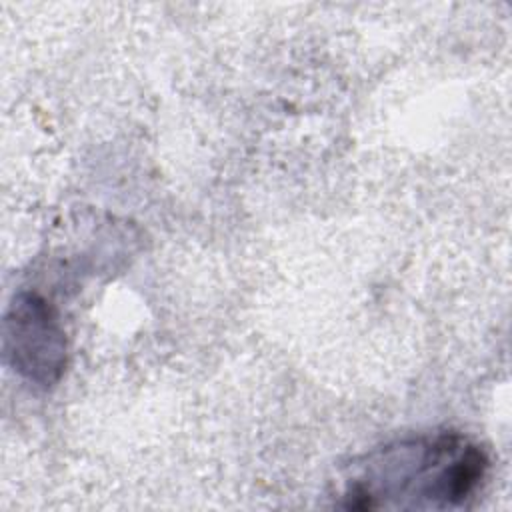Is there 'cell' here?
Segmentation results:
<instances>
[{
  "instance_id": "6da1fadb",
  "label": "cell",
  "mask_w": 512,
  "mask_h": 512,
  "mask_svg": "<svg viewBox=\"0 0 512 512\" xmlns=\"http://www.w3.org/2000/svg\"><path fill=\"white\" fill-rule=\"evenodd\" d=\"M486 450L458 432L420 434L360 456L344 478L352 510H444L466 504L486 480Z\"/></svg>"
},
{
  "instance_id": "7a4b0ae2",
  "label": "cell",
  "mask_w": 512,
  "mask_h": 512,
  "mask_svg": "<svg viewBox=\"0 0 512 512\" xmlns=\"http://www.w3.org/2000/svg\"><path fill=\"white\" fill-rule=\"evenodd\" d=\"M58 316L36 294L14 298L4 320V350L24 378L34 384H54L66 366V338Z\"/></svg>"
}]
</instances>
